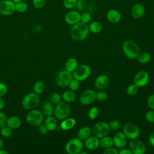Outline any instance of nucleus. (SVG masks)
<instances>
[{
  "label": "nucleus",
  "mask_w": 154,
  "mask_h": 154,
  "mask_svg": "<svg viewBox=\"0 0 154 154\" xmlns=\"http://www.w3.org/2000/svg\"><path fill=\"white\" fill-rule=\"evenodd\" d=\"M110 83V80L108 75H100L96 77L94 81V85L99 90H104L106 88Z\"/></svg>",
  "instance_id": "f3484780"
},
{
  "label": "nucleus",
  "mask_w": 154,
  "mask_h": 154,
  "mask_svg": "<svg viewBox=\"0 0 154 154\" xmlns=\"http://www.w3.org/2000/svg\"><path fill=\"white\" fill-rule=\"evenodd\" d=\"M44 125L49 131H55L57 128V120L56 117H54L53 116H47L45 120Z\"/></svg>",
  "instance_id": "5701e85b"
},
{
  "label": "nucleus",
  "mask_w": 154,
  "mask_h": 154,
  "mask_svg": "<svg viewBox=\"0 0 154 154\" xmlns=\"http://www.w3.org/2000/svg\"><path fill=\"white\" fill-rule=\"evenodd\" d=\"M99 144L100 146H101L103 149H106L112 147L114 145L113 139L112 137H109L108 135L104 136L100 138V140H99Z\"/></svg>",
  "instance_id": "cd10ccee"
},
{
  "label": "nucleus",
  "mask_w": 154,
  "mask_h": 154,
  "mask_svg": "<svg viewBox=\"0 0 154 154\" xmlns=\"http://www.w3.org/2000/svg\"><path fill=\"white\" fill-rule=\"evenodd\" d=\"M22 122L20 119L16 116L10 117L7 119L6 125L11 129H17L21 125Z\"/></svg>",
  "instance_id": "b1692460"
},
{
  "label": "nucleus",
  "mask_w": 154,
  "mask_h": 154,
  "mask_svg": "<svg viewBox=\"0 0 154 154\" xmlns=\"http://www.w3.org/2000/svg\"><path fill=\"white\" fill-rule=\"evenodd\" d=\"M110 129L108 123L105 122H99L96 123L91 130L93 135L99 138L107 135Z\"/></svg>",
  "instance_id": "9d476101"
},
{
  "label": "nucleus",
  "mask_w": 154,
  "mask_h": 154,
  "mask_svg": "<svg viewBox=\"0 0 154 154\" xmlns=\"http://www.w3.org/2000/svg\"><path fill=\"white\" fill-rule=\"evenodd\" d=\"M99 108L96 106L91 107L88 112V117L91 120H94L99 115Z\"/></svg>",
  "instance_id": "473e14b6"
},
{
  "label": "nucleus",
  "mask_w": 154,
  "mask_h": 154,
  "mask_svg": "<svg viewBox=\"0 0 154 154\" xmlns=\"http://www.w3.org/2000/svg\"><path fill=\"white\" fill-rule=\"evenodd\" d=\"M38 126V132H39L40 134H41L42 135H45V134H47L48 130V129L46 128V127L45 126V125L40 124Z\"/></svg>",
  "instance_id": "8fccbe9b"
},
{
  "label": "nucleus",
  "mask_w": 154,
  "mask_h": 154,
  "mask_svg": "<svg viewBox=\"0 0 154 154\" xmlns=\"http://www.w3.org/2000/svg\"><path fill=\"white\" fill-rule=\"evenodd\" d=\"M149 143L151 146L154 147V131H153L149 137Z\"/></svg>",
  "instance_id": "603ef678"
},
{
  "label": "nucleus",
  "mask_w": 154,
  "mask_h": 154,
  "mask_svg": "<svg viewBox=\"0 0 154 154\" xmlns=\"http://www.w3.org/2000/svg\"><path fill=\"white\" fill-rule=\"evenodd\" d=\"M146 120L150 123H154V110L151 109L145 114Z\"/></svg>",
  "instance_id": "37998d69"
},
{
  "label": "nucleus",
  "mask_w": 154,
  "mask_h": 154,
  "mask_svg": "<svg viewBox=\"0 0 154 154\" xmlns=\"http://www.w3.org/2000/svg\"><path fill=\"white\" fill-rule=\"evenodd\" d=\"M108 98V94L106 93L103 91H99L96 93V99L100 102H103Z\"/></svg>",
  "instance_id": "a19ab883"
},
{
  "label": "nucleus",
  "mask_w": 154,
  "mask_h": 154,
  "mask_svg": "<svg viewBox=\"0 0 154 154\" xmlns=\"http://www.w3.org/2000/svg\"><path fill=\"white\" fill-rule=\"evenodd\" d=\"M138 88L139 87L136 84H132L128 87L126 89V93L129 96H134L137 93Z\"/></svg>",
  "instance_id": "f704fd0d"
},
{
  "label": "nucleus",
  "mask_w": 154,
  "mask_h": 154,
  "mask_svg": "<svg viewBox=\"0 0 154 154\" xmlns=\"http://www.w3.org/2000/svg\"><path fill=\"white\" fill-rule=\"evenodd\" d=\"M87 6V3L85 0H77L76 4V7L78 10L82 11L84 10Z\"/></svg>",
  "instance_id": "c03bdc74"
},
{
  "label": "nucleus",
  "mask_w": 154,
  "mask_h": 154,
  "mask_svg": "<svg viewBox=\"0 0 154 154\" xmlns=\"http://www.w3.org/2000/svg\"><path fill=\"white\" fill-rule=\"evenodd\" d=\"M91 20V15L89 12H83L80 14V21L85 23H89Z\"/></svg>",
  "instance_id": "e433bc0d"
},
{
  "label": "nucleus",
  "mask_w": 154,
  "mask_h": 154,
  "mask_svg": "<svg viewBox=\"0 0 154 154\" xmlns=\"http://www.w3.org/2000/svg\"><path fill=\"white\" fill-rule=\"evenodd\" d=\"M47 0H32V5L36 9H41L44 7Z\"/></svg>",
  "instance_id": "ea45409f"
},
{
  "label": "nucleus",
  "mask_w": 154,
  "mask_h": 154,
  "mask_svg": "<svg viewBox=\"0 0 154 154\" xmlns=\"http://www.w3.org/2000/svg\"><path fill=\"white\" fill-rule=\"evenodd\" d=\"M16 11L15 3L11 0L0 1V14L3 16H10Z\"/></svg>",
  "instance_id": "9b49d317"
},
{
  "label": "nucleus",
  "mask_w": 154,
  "mask_h": 154,
  "mask_svg": "<svg viewBox=\"0 0 154 154\" xmlns=\"http://www.w3.org/2000/svg\"><path fill=\"white\" fill-rule=\"evenodd\" d=\"M61 96L58 93H56V92L52 93L50 96V101L53 104L58 103L59 102H61Z\"/></svg>",
  "instance_id": "58836bf2"
},
{
  "label": "nucleus",
  "mask_w": 154,
  "mask_h": 154,
  "mask_svg": "<svg viewBox=\"0 0 154 154\" xmlns=\"http://www.w3.org/2000/svg\"><path fill=\"white\" fill-rule=\"evenodd\" d=\"M14 3H17V2H20V1H22V0H11Z\"/></svg>",
  "instance_id": "13d9d810"
},
{
  "label": "nucleus",
  "mask_w": 154,
  "mask_h": 154,
  "mask_svg": "<svg viewBox=\"0 0 154 154\" xmlns=\"http://www.w3.org/2000/svg\"><path fill=\"white\" fill-rule=\"evenodd\" d=\"M4 106V100L0 97V110H1Z\"/></svg>",
  "instance_id": "864d4df0"
},
{
  "label": "nucleus",
  "mask_w": 154,
  "mask_h": 154,
  "mask_svg": "<svg viewBox=\"0 0 154 154\" xmlns=\"http://www.w3.org/2000/svg\"><path fill=\"white\" fill-rule=\"evenodd\" d=\"M79 81L77 80L76 79L73 78L69 82L68 87L69 88V90H71L73 91L77 90L79 87Z\"/></svg>",
  "instance_id": "4c0bfd02"
},
{
  "label": "nucleus",
  "mask_w": 154,
  "mask_h": 154,
  "mask_svg": "<svg viewBox=\"0 0 154 154\" xmlns=\"http://www.w3.org/2000/svg\"><path fill=\"white\" fill-rule=\"evenodd\" d=\"M114 146L117 149H122L125 147L128 142V138L123 132H118L115 134L113 138Z\"/></svg>",
  "instance_id": "2eb2a0df"
},
{
  "label": "nucleus",
  "mask_w": 154,
  "mask_h": 154,
  "mask_svg": "<svg viewBox=\"0 0 154 154\" xmlns=\"http://www.w3.org/2000/svg\"><path fill=\"white\" fill-rule=\"evenodd\" d=\"M76 125V120L72 117H67L63 120L61 122L60 128L63 131H68L75 127Z\"/></svg>",
  "instance_id": "412c9836"
},
{
  "label": "nucleus",
  "mask_w": 154,
  "mask_h": 154,
  "mask_svg": "<svg viewBox=\"0 0 154 154\" xmlns=\"http://www.w3.org/2000/svg\"><path fill=\"white\" fill-rule=\"evenodd\" d=\"M88 152H85V151H82V150L79 153V154H87Z\"/></svg>",
  "instance_id": "4d7b16f0"
},
{
  "label": "nucleus",
  "mask_w": 154,
  "mask_h": 154,
  "mask_svg": "<svg viewBox=\"0 0 154 154\" xmlns=\"http://www.w3.org/2000/svg\"><path fill=\"white\" fill-rule=\"evenodd\" d=\"M65 22L70 25H73L80 21V13L76 10H70L64 17Z\"/></svg>",
  "instance_id": "a211bd4d"
},
{
  "label": "nucleus",
  "mask_w": 154,
  "mask_h": 154,
  "mask_svg": "<svg viewBox=\"0 0 154 154\" xmlns=\"http://www.w3.org/2000/svg\"><path fill=\"white\" fill-rule=\"evenodd\" d=\"M104 154H119V151L116 148L110 147L106 149H105V150L103 152Z\"/></svg>",
  "instance_id": "49530a36"
},
{
  "label": "nucleus",
  "mask_w": 154,
  "mask_h": 154,
  "mask_svg": "<svg viewBox=\"0 0 154 154\" xmlns=\"http://www.w3.org/2000/svg\"><path fill=\"white\" fill-rule=\"evenodd\" d=\"M123 132L128 139L133 140L138 138L140 135V129L135 123L128 122L124 125Z\"/></svg>",
  "instance_id": "0eeeda50"
},
{
  "label": "nucleus",
  "mask_w": 154,
  "mask_h": 154,
  "mask_svg": "<svg viewBox=\"0 0 154 154\" xmlns=\"http://www.w3.org/2000/svg\"><path fill=\"white\" fill-rule=\"evenodd\" d=\"M149 81V73L145 70L138 72L134 76V82L138 87H143L147 84Z\"/></svg>",
  "instance_id": "ddd939ff"
},
{
  "label": "nucleus",
  "mask_w": 154,
  "mask_h": 154,
  "mask_svg": "<svg viewBox=\"0 0 154 154\" xmlns=\"http://www.w3.org/2000/svg\"><path fill=\"white\" fill-rule=\"evenodd\" d=\"M6 122H7V118L3 112L0 111V128L3 126L5 125Z\"/></svg>",
  "instance_id": "09e8293b"
},
{
  "label": "nucleus",
  "mask_w": 154,
  "mask_h": 154,
  "mask_svg": "<svg viewBox=\"0 0 154 154\" xmlns=\"http://www.w3.org/2000/svg\"><path fill=\"white\" fill-rule=\"evenodd\" d=\"M0 133L3 137L8 138V137H10L12 134L11 129L9 126H6V125H5L1 128Z\"/></svg>",
  "instance_id": "72a5a7b5"
},
{
  "label": "nucleus",
  "mask_w": 154,
  "mask_h": 154,
  "mask_svg": "<svg viewBox=\"0 0 154 154\" xmlns=\"http://www.w3.org/2000/svg\"><path fill=\"white\" fill-rule=\"evenodd\" d=\"M42 112L46 116H53L54 113V107L53 103L50 100H46L42 105Z\"/></svg>",
  "instance_id": "4be33fe9"
},
{
  "label": "nucleus",
  "mask_w": 154,
  "mask_h": 154,
  "mask_svg": "<svg viewBox=\"0 0 154 154\" xmlns=\"http://www.w3.org/2000/svg\"><path fill=\"white\" fill-rule=\"evenodd\" d=\"M106 17L107 20L112 23H117L122 19L120 13L116 9H111L108 10L106 13Z\"/></svg>",
  "instance_id": "aec40b11"
},
{
  "label": "nucleus",
  "mask_w": 154,
  "mask_h": 154,
  "mask_svg": "<svg viewBox=\"0 0 154 154\" xmlns=\"http://www.w3.org/2000/svg\"><path fill=\"white\" fill-rule=\"evenodd\" d=\"M122 50L124 55L129 59H137L140 54V48L137 44L131 40L125 41L122 45Z\"/></svg>",
  "instance_id": "f03ea898"
},
{
  "label": "nucleus",
  "mask_w": 154,
  "mask_h": 154,
  "mask_svg": "<svg viewBox=\"0 0 154 154\" xmlns=\"http://www.w3.org/2000/svg\"><path fill=\"white\" fill-rule=\"evenodd\" d=\"M78 61L75 58H73V57H70L68 58L65 64L66 70L72 73L75 70V69L78 67Z\"/></svg>",
  "instance_id": "a878e982"
},
{
  "label": "nucleus",
  "mask_w": 154,
  "mask_h": 154,
  "mask_svg": "<svg viewBox=\"0 0 154 154\" xmlns=\"http://www.w3.org/2000/svg\"><path fill=\"white\" fill-rule=\"evenodd\" d=\"M73 78L72 72L67 70H61L59 71L55 76L56 84L62 87H67L70 81Z\"/></svg>",
  "instance_id": "1a4fd4ad"
},
{
  "label": "nucleus",
  "mask_w": 154,
  "mask_h": 154,
  "mask_svg": "<svg viewBox=\"0 0 154 154\" xmlns=\"http://www.w3.org/2000/svg\"><path fill=\"white\" fill-rule=\"evenodd\" d=\"M40 103V97L34 92H31L26 94L22 100V105L26 109H32L37 108Z\"/></svg>",
  "instance_id": "7ed1b4c3"
},
{
  "label": "nucleus",
  "mask_w": 154,
  "mask_h": 154,
  "mask_svg": "<svg viewBox=\"0 0 154 154\" xmlns=\"http://www.w3.org/2000/svg\"><path fill=\"white\" fill-rule=\"evenodd\" d=\"M145 11L146 8L143 4L141 3H136L131 8V14L133 18L139 19L144 15Z\"/></svg>",
  "instance_id": "dca6fc26"
},
{
  "label": "nucleus",
  "mask_w": 154,
  "mask_h": 154,
  "mask_svg": "<svg viewBox=\"0 0 154 154\" xmlns=\"http://www.w3.org/2000/svg\"><path fill=\"white\" fill-rule=\"evenodd\" d=\"M129 147L133 154H144L146 152L144 143L137 138L131 140Z\"/></svg>",
  "instance_id": "f8f14e48"
},
{
  "label": "nucleus",
  "mask_w": 154,
  "mask_h": 154,
  "mask_svg": "<svg viewBox=\"0 0 154 154\" xmlns=\"http://www.w3.org/2000/svg\"><path fill=\"white\" fill-rule=\"evenodd\" d=\"M109 127L110 130L112 131H116L120 127V122L118 120H112L109 123H108Z\"/></svg>",
  "instance_id": "79ce46f5"
},
{
  "label": "nucleus",
  "mask_w": 154,
  "mask_h": 154,
  "mask_svg": "<svg viewBox=\"0 0 154 154\" xmlns=\"http://www.w3.org/2000/svg\"><path fill=\"white\" fill-rule=\"evenodd\" d=\"M91 129L88 126L82 127L78 132V137L81 140H85L91 134Z\"/></svg>",
  "instance_id": "bb28decb"
},
{
  "label": "nucleus",
  "mask_w": 154,
  "mask_h": 154,
  "mask_svg": "<svg viewBox=\"0 0 154 154\" xmlns=\"http://www.w3.org/2000/svg\"><path fill=\"white\" fill-rule=\"evenodd\" d=\"M70 113V108L68 105V103L64 102H60L56 104L54 108V113L56 119L63 120V119L68 117Z\"/></svg>",
  "instance_id": "423d86ee"
},
{
  "label": "nucleus",
  "mask_w": 154,
  "mask_h": 154,
  "mask_svg": "<svg viewBox=\"0 0 154 154\" xmlns=\"http://www.w3.org/2000/svg\"><path fill=\"white\" fill-rule=\"evenodd\" d=\"M89 33V28L87 23L81 21L73 25L70 30V35L72 38L77 42L85 40Z\"/></svg>",
  "instance_id": "f257e3e1"
},
{
  "label": "nucleus",
  "mask_w": 154,
  "mask_h": 154,
  "mask_svg": "<svg viewBox=\"0 0 154 154\" xmlns=\"http://www.w3.org/2000/svg\"><path fill=\"white\" fill-rule=\"evenodd\" d=\"M119 154H132L131 150L129 149L122 148L119 151Z\"/></svg>",
  "instance_id": "3c124183"
},
{
  "label": "nucleus",
  "mask_w": 154,
  "mask_h": 154,
  "mask_svg": "<svg viewBox=\"0 0 154 154\" xmlns=\"http://www.w3.org/2000/svg\"><path fill=\"white\" fill-rule=\"evenodd\" d=\"M96 100V93L92 90L84 91L79 97L80 102L83 105H90Z\"/></svg>",
  "instance_id": "4468645a"
},
{
  "label": "nucleus",
  "mask_w": 154,
  "mask_h": 154,
  "mask_svg": "<svg viewBox=\"0 0 154 154\" xmlns=\"http://www.w3.org/2000/svg\"><path fill=\"white\" fill-rule=\"evenodd\" d=\"M147 106L151 109L154 110V94L149 96L147 99Z\"/></svg>",
  "instance_id": "a18cd8bd"
},
{
  "label": "nucleus",
  "mask_w": 154,
  "mask_h": 154,
  "mask_svg": "<svg viewBox=\"0 0 154 154\" xmlns=\"http://www.w3.org/2000/svg\"><path fill=\"white\" fill-rule=\"evenodd\" d=\"M76 94L71 90L64 91L61 95V98L63 100L67 103H72L74 102L76 99Z\"/></svg>",
  "instance_id": "393cba45"
},
{
  "label": "nucleus",
  "mask_w": 154,
  "mask_h": 154,
  "mask_svg": "<svg viewBox=\"0 0 154 154\" xmlns=\"http://www.w3.org/2000/svg\"><path fill=\"white\" fill-rule=\"evenodd\" d=\"M8 152L5 150H2V149L0 150V154H8Z\"/></svg>",
  "instance_id": "5fc2aeb1"
},
{
  "label": "nucleus",
  "mask_w": 154,
  "mask_h": 154,
  "mask_svg": "<svg viewBox=\"0 0 154 154\" xmlns=\"http://www.w3.org/2000/svg\"><path fill=\"white\" fill-rule=\"evenodd\" d=\"M91 68L87 64L78 66L75 70L72 72L73 78L79 81L87 79L91 74Z\"/></svg>",
  "instance_id": "6e6552de"
},
{
  "label": "nucleus",
  "mask_w": 154,
  "mask_h": 154,
  "mask_svg": "<svg viewBox=\"0 0 154 154\" xmlns=\"http://www.w3.org/2000/svg\"><path fill=\"white\" fill-rule=\"evenodd\" d=\"M43 120V114L42 111L32 109H30L26 115V120L31 125L38 126L42 123Z\"/></svg>",
  "instance_id": "39448f33"
},
{
  "label": "nucleus",
  "mask_w": 154,
  "mask_h": 154,
  "mask_svg": "<svg viewBox=\"0 0 154 154\" xmlns=\"http://www.w3.org/2000/svg\"><path fill=\"white\" fill-rule=\"evenodd\" d=\"M88 28H89V31L94 34H97L100 32L102 31V25L100 22L98 21H94L91 22L88 25Z\"/></svg>",
  "instance_id": "c85d7f7f"
},
{
  "label": "nucleus",
  "mask_w": 154,
  "mask_h": 154,
  "mask_svg": "<svg viewBox=\"0 0 154 154\" xmlns=\"http://www.w3.org/2000/svg\"><path fill=\"white\" fill-rule=\"evenodd\" d=\"M84 146L85 147L90 150H94L97 149L100 146L99 144V138L97 137L90 136L88 138L84 140Z\"/></svg>",
  "instance_id": "6ab92c4d"
},
{
  "label": "nucleus",
  "mask_w": 154,
  "mask_h": 154,
  "mask_svg": "<svg viewBox=\"0 0 154 154\" xmlns=\"http://www.w3.org/2000/svg\"><path fill=\"white\" fill-rule=\"evenodd\" d=\"M45 88V85L43 83V82L41 81H37L34 84V86H33L34 92L37 94H42L44 91Z\"/></svg>",
  "instance_id": "7c9ffc66"
},
{
  "label": "nucleus",
  "mask_w": 154,
  "mask_h": 154,
  "mask_svg": "<svg viewBox=\"0 0 154 154\" xmlns=\"http://www.w3.org/2000/svg\"><path fill=\"white\" fill-rule=\"evenodd\" d=\"M28 9V5L23 1H20L15 4V10L19 13H23Z\"/></svg>",
  "instance_id": "2f4dec72"
},
{
  "label": "nucleus",
  "mask_w": 154,
  "mask_h": 154,
  "mask_svg": "<svg viewBox=\"0 0 154 154\" xmlns=\"http://www.w3.org/2000/svg\"><path fill=\"white\" fill-rule=\"evenodd\" d=\"M7 92V87L6 84L0 82V97L4 96Z\"/></svg>",
  "instance_id": "de8ad7c7"
},
{
  "label": "nucleus",
  "mask_w": 154,
  "mask_h": 154,
  "mask_svg": "<svg viewBox=\"0 0 154 154\" xmlns=\"http://www.w3.org/2000/svg\"><path fill=\"white\" fill-rule=\"evenodd\" d=\"M137 60L140 64H146L150 61L151 55L149 53L146 52H143L141 53L140 52Z\"/></svg>",
  "instance_id": "c756f323"
},
{
  "label": "nucleus",
  "mask_w": 154,
  "mask_h": 154,
  "mask_svg": "<svg viewBox=\"0 0 154 154\" xmlns=\"http://www.w3.org/2000/svg\"><path fill=\"white\" fill-rule=\"evenodd\" d=\"M77 0H63V4L65 8L67 10H72L75 6Z\"/></svg>",
  "instance_id": "c9c22d12"
},
{
  "label": "nucleus",
  "mask_w": 154,
  "mask_h": 154,
  "mask_svg": "<svg viewBox=\"0 0 154 154\" xmlns=\"http://www.w3.org/2000/svg\"><path fill=\"white\" fill-rule=\"evenodd\" d=\"M4 146V141L0 138V149L3 147Z\"/></svg>",
  "instance_id": "6e6d98bb"
},
{
  "label": "nucleus",
  "mask_w": 154,
  "mask_h": 154,
  "mask_svg": "<svg viewBox=\"0 0 154 154\" xmlns=\"http://www.w3.org/2000/svg\"><path fill=\"white\" fill-rule=\"evenodd\" d=\"M84 144L81 139L73 138L69 140L65 145V150L69 154H79L83 149Z\"/></svg>",
  "instance_id": "20e7f679"
}]
</instances>
